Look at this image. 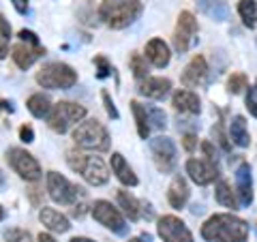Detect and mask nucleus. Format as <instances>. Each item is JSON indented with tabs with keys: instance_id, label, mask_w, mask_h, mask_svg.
Wrapping results in <instances>:
<instances>
[{
	"instance_id": "obj_1",
	"label": "nucleus",
	"mask_w": 257,
	"mask_h": 242,
	"mask_svg": "<svg viewBox=\"0 0 257 242\" xmlns=\"http://www.w3.org/2000/svg\"><path fill=\"white\" fill-rule=\"evenodd\" d=\"M202 236L210 242H244L248 225L234 214H214L202 225Z\"/></svg>"
},
{
	"instance_id": "obj_2",
	"label": "nucleus",
	"mask_w": 257,
	"mask_h": 242,
	"mask_svg": "<svg viewBox=\"0 0 257 242\" xmlns=\"http://www.w3.org/2000/svg\"><path fill=\"white\" fill-rule=\"evenodd\" d=\"M67 163L73 172L82 174V178L88 184H92V187H101V184H105L109 180V169H107L105 161H103L101 157L69 150L67 152Z\"/></svg>"
},
{
	"instance_id": "obj_3",
	"label": "nucleus",
	"mask_w": 257,
	"mask_h": 242,
	"mask_svg": "<svg viewBox=\"0 0 257 242\" xmlns=\"http://www.w3.org/2000/svg\"><path fill=\"white\" fill-rule=\"evenodd\" d=\"M142 13L140 0H105L99 9V18L107 24L109 28L120 30L133 24Z\"/></svg>"
},
{
	"instance_id": "obj_4",
	"label": "nucleus",
	"mask_w": 257,
	"mask_h": 242,
	"mask_svg": "<svg viewBox=\"0 0 257 242\" xmlns=\"http://www.w3.org/2000/svg\"><path fill=\"white\" fill-rule=\"evenodd\" d=\"M73 142L77 148L92 150V152H105L109 150V133L99 120H82L73 129Z\"/></svg>"
},
{
	"instance_id": "obj_5",
	"label": "nucleus",
	"mask_w": 257,
	"mask_h": 242,
	"mask_svg": "<svg viewBox=\"0 0 257 242\" xmlns=\"http://www.w3.org/2000/svg\"><path fill=\"white\" fill-rule=\"evenodd\" d=\"M37 84L50 90H69L77 84V73L67 62H47L37 73Z\"/></svg>"
},
{
	"instance_id": "obj_6",
	"label": "nucleus",
	"mask_w": 257,
	"mask_h": 242,
	"mask_svg": "<svg viewBox=\"0 0 257 242\" xmlns=\"http://www.w3.org/2000/svg\"><path fill=\"white\" fill-rule=\"evenodd\" d=\"M86 118V107L79 103H71V101H60L52 105L50 114H47V125L52 131L56 133H67L71 127L82 123Z\"/></svg>"
},
{
	"instance_id": "obj_7",
	"label": "nucleus",
	"mask_w": 257,
	"mask_h": 242,
	"mask_svg": "<svg viewBox=\"0 0 257 242\" xmlns=\"http://www.w3.org/2000/svg\"><path fill=\"white\" fill-rule=\"evenodd\" d=\"M45 187H47V195L52 197V201L62 204V206H77V199L84 197V189L67 180L58 172H47Z\"/></svg>"
},
{
	"instance_id": "obj_8",
	"label": "nucleus",
	"mask_w": 257,
	"mask_h": 242,
	"mask_svg": "<svg viewBox=\"0 0 257 242\" xmlns=\"http://www.w3.org/2000/svg\"><path fill=\"white\" fill-rule=\"evenodd\" d=\"M7 161H9V165L15 169V174H18L20 178L28 180V182H37L43 174L39 161L24 148H11L9 152H7Z\"/></svg>"
},
{
	"instance_id": "obj_9",
	"label": "nucleus",
	"mask_w": 257,
	"mask_h": 242,
	"mask_svg": "<svg viewBox=\"0 0 257 242\" xmlns=\"http://www.w3.org/2000/svg\"><path fill=\"white\" fill-rule=\"evenodd\" d=\"M92 216H94V221H99L103 227L111 229L114 233H118V236H124L126 229H128L122 212H120L116 206H111V201L96 199L92 204Z\"/></svg>"
},
{
	"instance_id": "obj_10",
	"label": "nucleus",
	"mask_w": 257,
	"mask_h": 242,
	"mask_svg": "<svg viewBox=\"0 0 257 242\" xmlns=\"http://www.w3.org/2000/svg\"><path fill=\"white\" fill-rule=\"evenodd\" d=\"M150 150H152V157H155V163L159 167V172L163 174H172L174 167H176V144L165 135H159L155 140H150Z\"/></svg>"
},
{
	"instance_id": "obj_11",
	"label": "nucleus",
	"mask_w": 257,
	"mask_h": 242,
	"mask_svg": "<svg viewBox=\"0 0 257 242\" xmlns=\"http://www.w3.org/2000/svg\"><path fill=\"white\" fill-rule=\"evenodd\" d=\"M159 236L163 238V242H193L191 229L174 214H165L159 219Z\"/></svg>"
},
{
	"instance_id": "obj_12",
	"label": "nucleus",
	"mask_w": 257,
	"mask_h": 242,
	"mask_svg": "<svg viewBox=\"0 0 257 242\" xmlns=\"http://www.w3.org/2000/svg\"><path fill=\"white\" fill-rule=\"evenodd\" d=\"M197 32V20L193 18V13L182 11L178 15V26L174 32V47L178 54H184L193 43V35Z\"/></svg>"
},
{
	"instance_id": "obj_13",
	"label": "nucleus",
	"mask_w": 257,
	"mask_h": 242,
	"mask_svg": "<svg viewBox=\"0 0 257 242\" xmlns=\"http://www.w3.org/2000/svg\"><path fill=\"white\" fill-rule=\"evenodd\" d=\"M187 174L189 178L199 184V187H206V184H212L216 178H219V169H216L214 163L206 159H189L187 161Z\"/></svg>"
},
{
	"instance_id": "obj_14",
	"label": "nucleus",
	"mask_w": 257,
	"mask_h": 242,
	"mask_svg": "<svg viewBox=\"0 0 257 242\" xmlns=\"http://www.w3.org/2000/svg\"><path fill=\"white\" fill-rule=\"evenodd\" d=\"M41 56H45V47L43 45H28V43H18V45H13V50H11V58L13 62L18 64L20 69H30L32 64H35Z\"/></svg>"
},
{
	"instance_id": "obj_15",
	"label": "nucleus",
	"mask_w": 257,
	"mask_h": 242,
	"mask_svg": "<svg viewBox=\"0 0 257 242\" xmlns=\"http://www.w3.org/2000/svg\"><path fill=\"white\" fill-rule=\"evenodd\" d=\"M236 193L240 206L253 204V180H251V167L248 163H240L236 169Z\"/></svg>"
},
{
	"instance_id": "obj_16",
	"label": "nucleus",
	"mask_w": 257,
	"mask_h": 242,
	"mask_svg": "<svg viewBox=\"0 0 257 242\" xmlns=\"http://www.w3.org/2000/svg\"><path fill=\"white\" fill-rule=\"evenodd\" d=\"M208 73V62L204 56H193L191 62L182 71V84L189 88H195L204 82V77Z\"/></svg>"
},
{
	"instance_id": "obj_17",
	"label": "nucleus",
	"mask_w": 257,
	"mask_h": 242,
	"mask_svg": "<svg viewBox=\"0 0 257 242\" xmlns=\"http://www.w3.org/2000/svg\"><path fill=\"white\" fill-rule=\"evenodd\" d=\"M170 90H172V82L167 77H146L140 86V92L155 101L165 99L170 94Z\"/></svg>"
},
{
	"instance_id": "obj_18",
	"label": "nucleus",
	"mask_w": 257,
	"mask_h": 242,
	"mask_svg": "<svg viewBox=\"0 0 257 242\" xmlns=\"http://www.w3.org/2000/svg\"><path fill=\"white\" fill-rule=\"evenodd\" d=\"M172 105L176 111H180V114H199V109H202L197 94L193 90H184V88L172 94Z\"/></svg>"
},
{
	"instance_id": "obj_19",
	"label": "nucleus",
	"mask_w": 257,
	"mask_h": 242,
	"mask_svg": "<svg viewBox=\"0 0 257 242\" xmlns=\"http://www.w3.org/2000/svg\"><path fill=\"white\" fill-rule=\"evenodd\" d=\"M146 60L152 62L157 69H163L170 64L172 60V54H170V47L163 39H152V41L146 45Z\"/></svg>"
},
{
	"instance_id": "obj_20",
	"label": "nucleus",
	"mask_w": 257,
	"mask_h": 242,
	"mask_svg": "<svg viewBox=\"0 0 257 242\" xmlns=\"http://www.w3.org/2000/svg\"><path fill=\"white\" fill-rule=\"evenodd\" d=\"M39 221L50 231H56V233H64L71 229V223L64 214H60L58 210H54V208H41V212H39Z\"/></svg>"
},
{
	"instance_id": "obj_21",
	"label": "nucleus",
	"mask_w": 257,
	"mask_h": 242,
	"mask_svg": "<svg viewBox=\"0 0 257 242\" xmlns=\"http://www.w3.org/2000/svg\"><path fill=\"white\" fill-rule=\"evenodd\" d=\"M167 201H170V206L176 208V210H180V208L187 206V201H189V184L180 174L174 176V180L170 184V191H167Z\"/></svg>"
},
{
	"instance_id": "obj_22",
	"label": "nucleus",
	"mask_w": 257,
	"mask_h": 242,
	"mask_svg": "<svg viewBox=\"0 0 257 242\" xmlns=\"http://www.w3.org/2000/svg\"><path fill=\"white\" fill-rule=\"evenodd\" d=\"M111 172H114L116 178L122 184H126V187H138V182H140L138 176L133 174V169L128 167V163L120 152H114V155H111Z\"/></svg>"
},
{
	"instance_id": "obj_23",
	"label": "nucleus",
	"mask_w": 257,
	"mask_h": 242,
	"mask_svg": "<svg viewBox=\"0 0 257 242\" xmlns=\"http://www.w3.org/2000/svg\"><path fill=\"white\" fill-rule=\"evenodd\" d=\"M229 137H231V142H234L236 146H240V148L248 146L251 137H248V129H246L244 116H234V120H231V125H229Z\"/></svg>"
},
{
	"instance_id": "obj_24",
	"label": "nucleus",
	"mask_w": 257,
	"mask_h": 242,
	"mask_svg": "<svg viewBox=\"0 0 257 242\" xmlns=\"http://www.w3.org/2000/svg\"><path fill=\"white\" fill-rule=\"evenodd\" d=\"M197 7L202 9V13H206L208 18H212L216 22L227 20V15H229V9L223 0H197Z\"/></svg>"
},
{
	"instance_id": "obj_25",
	"label": "nucleus",
	"mask_w": 257,
	"mask_h": 242,
	"mask_svg": "<svg viewBox=\"0 0 257 242\" xmlns=\"http://www.w3.org/2000/svg\"><path fill=\"white\" fill-rule=\"evenodd\" d=\"M26 107L35 118H47V114H50V109H52V101H50V96L47 94L37 92V94H32L28 99Z\"/></svg>"
},
{
	"instance_id": "obj_26",
	"label": "nucleus",
	"mask_w": 257,
	"mask_h": 242,
	"mask_svg": "<svg viewBox=\"0 0 257 242\" xmlns=\"http://www.w3.org/2000/svg\"><path fill=\"white\" fill-rule=\"evenodd\" d=\"M214 197H216V201H219L221 206H225V208H231V210H238V208H240L238 197L234 195V191H231V187H229L227 180H219V182H216Z\"/></svg>"
},
{
	"instance_id": "obj_27",
	"label": "nucleus",
	"mask_w": 257,
	"mask_h": 242,
	"mask_svg": "<svg viewBox=\"0 0 257 242\" xmlns=\"http://www.w3.org/2000/svg\"><path fill=\"white\" fill-rule=\"evenodd\" d=\"M118 204L122 208V212L128 216V221H140L142 210H140V201L135 199L128 191H118Z\"/></svg>"
},
{
	"instance_id": "obj_28",
	"label": "nucleus",
	"mask_w": 257,
	"mask_h": 242,
	"mask_svg": "<svg viewBox=\"0 0 257 242\" xmlns=\"http://www.w3.org/2000/svg\"><path fill=\"white\" fill-rule=\"evenodd\" d=\"M131 109H133V116H135V125H138V135L142 140H148L150 135V125H148V116H146V109L140 101H131Z\"/></svg>"
},
{
	"instance_id": "obj_29",
	"label": "nucleus",
	"mask_w": 257,
	"mask_h": 242,
	"mask_svg": "<svg viewBox=\"0 0 257 242\" xmlns=\"http://www.w3.org/2000/svg\"><path fill=\"white\" fill-rule=\"evenodd\" d=\"M238 13L242 22L246 24L248 28L255 26V20H257V3L255 0H240L238 3Z\"/></svg>"
},
{
	"instance_id": "obj_30",
	"label": "nucleus",
	"mask_w": 257,
	"mask_h": 242,
	"mask_svg": "<svg viewBox=\"0 0 257 242\" xmlns=\"http://www.w3.org/2000/svg\"><path fill=\"white\" fill-rule=\"evenodd\" d=\"M9 41H11V24L7 22L5 15H0V60L9 54Z\"/></svg>"
},
{
	"instance_id": "obj_31",
	"label": "nucleus",
	"mask_w": 257,
	"mask_h": 242,
	"mask_svg": "<svg viewBox=\"0 0 257 242\" xmlns=\"http://www.w3.org/2000/svg\"><path fill=\"white\" fill-rule=\"evenodd\" d=\"M146 109V116H148V125L150 129H165L167 127V116L163 109L159 107H150V105H144Z\"/></svg>"
},
{
	"instance_id": "obj_32",
	"label": "nucleus",
	"mask_w": 257,
	"mask_h": 242,
	"mask_svg": "<svg viewBox=\"0 0 257 242\" xmlns=\"http://www.w3.org/2000/svg\"><path fill=\"white\" fill-rule=\"evenodd\" d=\"M128 64H131V71H133V75L138 77V79L148 77L146 56H142V54H133V56H131V60H128Z\"/></svg>"
},
{
	"instance_id": "obj_33",
	"label": "nucleus",
	"mask_w": 257,
	"mask_h": 242,
	"mask_svg": "<svg viewBox=\"0 0 257 242\" xmlns=\"http://www.w3.org/2000/svg\"><path fill=\"white\" fill-rule=\"evenodd\" d=\"M246 86H248V77H246L244 73H231L229 79H227V90H229L231 94L242 92Z\"/></svg>"
},
{
	"instance_id": "obj_34",
	"label": "nucleus",
	"mask_w": 257,
	"mask_h": 242,
	"mask_svg": "<svg viewBox=\"0 0 257 242\" xmlns=\"http://www.w3.org/2000/svg\"><path fill=\"white\" fill-rule=\"evenodd\" d=\"M5 238H7V242H32L30 233L24 229H9Z\"/></svg>"
},
{
	"instance_id": "obj_35",
	"label": "nucleus",
	"mask_w": 257,
	"mask_h": 242,
	"mask_svg": "<svg viewBox=\"0 0 257 242\" xmlns=\"http://www.w3.org/2000/svg\"><path fill=\"white\" fill-rule=\"evenodd\" d=\"M103 105H105V109H107V114H109V118H114V120H118L120 118V114H118V109H116V105H114V101H111V96H109V92L107 90H103Z\"/></svg>"
},
{
	"instance_id": "obj_36",
	"label": "nucleus",
	"mask_w": 257,
	"mask_h": 242,
	"mask_svg": "<svg viewBox=\"0 0 257 242\" xmlns=\"http://www.w3.org/2000/svg\"><path fill=\"white\" fill-rule=\"evenodd\" d=\"M246 107L248 111L257 118V88H248V94H246Z\"/></svg>"
},
{
	"instance_id": "obj_37",
	"label": "nucleus",
	"mask_w": 257,
	"mask_h": 242,
	"mask_svg": "<svg viewBox=\"0 0 257 242\" xmlns=\"http://www.w3.org/2000/svg\"><path fill=\"white\" fill-rule=\"evenodd\" d=\"M20 41L22 43H28V45H41V41H39V37L35 35L32 30H20Z\"/></svg>"
},
{
	"instance_id": "obj_38",
	"label": "nucleus",
	"mask_w": 257,
	"mask_h": 242,
	"mask_svg": "<svg viewBox=\"0 0 257 242\" xmlns=\"http://www.w3.org/2000/svg\"><path fill=\"white\" fill-rule=\"evenodd\" d=\"M202 152L206 155V161H210V163L216 165V159H219V157H216V148L212 146V142H204L202 144Z\"/></svg>"
},
{
	"instance_id": "obj_39",
	"label": "nucleus",
	"mask_w": 257,
	"mask_h": 242,
	"mask_svg": "<svg viewBox=\"0 0 257 242\" xmlns=\"http://www.w3.org/2000/svg\"><path fill=\"white\" fill-rule=\"evenodd\" d=\"M182 146H184V150H187V152H193L197 148V135L195 133H187L182 137Z\"/></svg>"
},
{
	"instance_id": "obj_40",
	"label": "nucleus",
	"mask_w": 257,
	"mask_h": 242,
	"mask_svg": "<svg viewBox=\"0 0 257 242\" xmlns=\"http://www.w3.org/2000/svg\"><path fill=\"white\" fill-rule=\"evenodd\" d=\"M20 140H22V142H26V144L35 142V131H32V127L24 125V127L20 129Z\"/></svg>"
},
{
	"instance_id": "obj_41",
	"label": "nucleus",
	"mask_w": 257,
	"mask_h": 242,
	"mask_svg": "<svg viewBox=\"0 0 257 242\" xmlns=\"http://www.w3.org/2000/svg\"><path fill=\"white\" fill-rule=\"evenodd\" d=\"M94 62L99 64V77H101V79H103V77H107V75H109V71H111V67L107 64V60L103 58V56H99V58H96Z\"/></svg>"
},
{
	"instance_id": "obj_42",
	"label": "nucleus",
	"mask_w": 257,
	"mask_h": 242,
	"mask_svg": "<svg viewBox=\"0 0 257 242\" xmlns=\"http://www.w3.org/2000/svg\"><path fill=\"white\" fill-rule=\"evenodd\" d=\"M212 135L219 140V144L223 146V150H229V144H227V140H225V135L221 133V127H216V129H212Z\"/></svg>"
},
{
	"instance_id": "obj_43",
	"label": "nucleus",
	"mask_w": 257,
	"mask_h": 242,
	"mask_svg": "<svg viewBox=\"0 0 257 242\" xmlns=\"http://www.w3.org/2000/svg\"><path fill=\"white\" fill-rule=\"evenodd\" d=\"M13 7H15V11L22 13V15H26L28 13V0H11Z\"/></svg>"
},
{
	"instance_id": "obj_44",
	"label": "nucleus",
	"mask_w": 257,
	"mask_h": 242,
	"mask_svg": "<svg viewBox=\"0 0 257 242\" xmlns=\"http://www.w3.org/2000/svg\"><path fill=\"white\" fill-rule=\"evenodd\" d=\"M37 240H39V242H56L54 236H50V233H43V231L39 233V238H37Z\"/></svg>"
},
{
	"instance_id": "obj_45",
	"label": "nucleus",
	"mask_w": 257,
	"mask_h": 242,
	"mask_svg": "<svg viewBox=\"0 0 257 242\" xmlns=\"http://www.w3.org/2000/svg\"><path fill=\"white\" fill-rule=\"evenodd\" d=\"M69 242H94V240H90V238H71Z\"/></svg>"
},
{
	"instance_id": "obj_46",
	"label": "nucleus",
	"mask_w": 257,
	"mask_h": 242,
	"mask_svg": "<svg viewBox=\"0 0 257 242\" xmlns=\"http://www.w3.org/2000/svg\"><path fill=\"white\" fill-rule=\"evenodd\" d=\"M3 219H5V208L0 206V221H3Z\"/></svg>"
},
{
	"instance_id": "obj_47",
	"label": "nucleus",
	"mask_w": 257,
	"mask_h": 242,
	"mask_svg": "<svg viewBox=\"0 0 257 242\" xmlns=\"http://www.w3.org/2000/svg\"><path fill=\"white\" fill-rule=\"evenodd\" d=\"M126 242H142V238H131V240H126Z\"/></svg>"
},
{
	"instance_id": "obj_48",
	"label": "nucleus",
	"mask_w": 257,
	"mask_h": 242,
	"mask_svg": "<svg viewBox=\"0 0 257 242\" xmlns=\"http://www.w3.org/2000/svg\"><path fill=\"white\" fill-rule=\"evenodd\" d=\"M0 184H3V174H0Z\"/></svg>"
}]
</instances>
